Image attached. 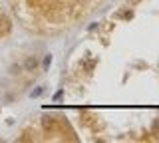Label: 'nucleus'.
<instances>
[{
    "label": "nucleus",
    "instance_id": "1",
    "mask_svg": "<svg viewBox=\"0 0 159 143\" xmlns=\"http://www.w3.org/2000/svg\"><path fill=\"white\" fill-rule=\"evenodd\" d=\"M34 66H36V60H34V58H28V62H26V68H28V70H32Z\"/></svg>",
    "mask_w": 159,
    "mask_h": 143
},
{
    "label": "nucleus",
    "instance_id": "2",
    "mask_svg": "<svg viewBox=\"0 0 159 143\" xmlns=\"http://www.w3.org/2000/svg\"><path fill=\"white\" fill-rule=\"evenodd\" d=\"M50 62H52V56L48 54V56L44 58V68H48V66H50Z\"/></svg>",
    "mask_w": 159,
    "mask_h": 143
}]
</instances>
